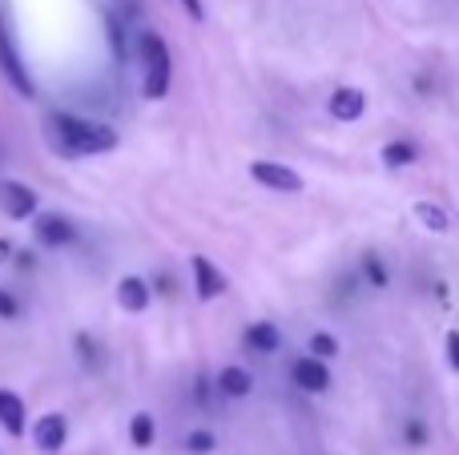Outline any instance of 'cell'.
<instances>
[{
    "label": "cell",
    "instance_id": "1",
    "mask_svg": "<svg viewBox=\"0 0 459 455\" xmlns=\"http://www.w3.org/2000/svg\"><path fill=\"white\" fill-rule=\"evenodd\" d=\"M48 133H53V150L65 158H93V153L117 150V129L101 125V121L73 117V113H53Z\"/></svg>",
    "mask_w": 459,
    "mask_h": 455
},
{
    "label": "cell",
    "instance_id": "2",
    "mask_svg": "<svg viewBox=\"0 0 459 455\" xmlns=\"http://www.w3.org/2000/svg\"><path fill=\"white\" fill-rule=\"evenodd\" d=\"M137 53H142V69H145V97L150 101H161L169 93V77H174V56H169V45L158 37V32H142L137 37Z\"/></svg>",
    "mask_w": 459,
    "mask_h": 455
},
{
    "label": "cell",
    "instance_id": "3",
    "mask_svg": "<svg viewBox=\"0 0 459 455\" xmlns=\"http://www.w3.org/2000/svg\"><path fill=\"white\" fill-rule=\"evenodd\" d=\"M0 73H4V81H8V85H13L21 97H32V93H37V85H32V77H29V69H24L21 53H16L13 37H8L4 21H0Z\"/></svg>",
    "mask_w": 459,
    "mask_h": 455
},
{
    "label": "cell",
    "instance_id": "4",
    "mask_svg": "<svg viewBox=\"0 0 459 455\" xmlns=\"http://www.w3.org/2000/svg\"><path fill=\"white\" fill-rule=\"evenodd\" d=\"M250 177L274 193H299L302 190V174H294V169L282 166V161H250Z\"/></svg>",
    "mask_w": 459,
    "mask_h": 455
},
{
    "label": "cell",
    "instance_id": "5",
    "mask_svg": "<svg viewBox=\"0 0 459 455\" xmlns=\"http://www.w3.org/2000/svg\"><path fill=\"white\" fill-rule=\"evenodd\" d=\"M0 214L24 222V218L37 214V190L24 182H0Z\"/></svg>",
    "mask_w": 459,
    "mask_h": 455
},
{
    "label": "cell",
    "instance_id": "6",
    "mask_svg": "<svg viewBox=\"0 0 459 455\" xmlns=\"http://www.w3.org/2000/svg\"><path fill=\"white\" fill-rule=\"evenodd\" d=\"M190 270H194V290H198L202 303H210V298L226 295V274L218 270V266L210 262L206 254H194V258H190Z\"/></svg>",
    "mask_w": 459,
    "mask_h": 455
},
{
    "label": "cell",
    "instance_id": "7",
    "mask_svg": "<svg viewBox=\"0 0 459 455\" xmlns=\"http://www.w3.org/2000/svg\"><path fill=\"white\" fill-rule=\"evenodd\" d=\"M290 375H294V383H299L302 391H310V395H323L326 387H331V371H326V363L315 359V355H307V359L294 363Z\"/></svg>",
    "mask_w": 459,
    "mask_h": 455
},
{
    "label": "cell",
    "instance_id": "8",
    "mask_svg": "<svg viewBox=\"0 0 459 455\" xmlns=\"http://www.w3.org/2000/svg\"><path fill=\"white\" fill-rule=\"evenodd\" d=\"M32 234H37L40 246H69L73 242V222L61 214H37V222H32Z\"/></svg>",
    "mask_w": 459,
    "mask_h": 455
},
{
    "label": "cell",
    "instance_id": "9",
    "mask_svg": "<svg viewBox=\"0 0 459 455\" xmlns=\"http://www.w3.org/2000/svg\"><path fill=\"white\" fill-rule=\"evenodd\" d=\"M65 440H69V424H65V416H45V419H37V427H32V443H37L40 451H61L65 448Z\"/></svg>",
    "mask_w": 459,
    "mask_h": 455
},
{
    "label": "cell",
    "instance_id": "10",
    "mask_svg": "<svg viewBox=\"0 0 459 455\" xmlns=\"http://www.w3.org/2000/svg\"><path fill=\"white\" fill-rule=\"evenodd\" d=\"M363 113H367V93L363 89L342 85V89H334L331 93V117L334 121H359Z\"/></svg>",
    "mask_w": 459,
    "mask_h": 455
},
{
    "label": "cell",
    "instance_id": "11",
    "mask_svg": "<svg viewBox=\"0 0 459 455\" xmlns=\"http://www.w3.org/2000/svg\"><path fill=\"white\" fill-rule=\"evenodd\" d=\"M150 298H153V290H150V282L145 279H121L117 282V306L121 311H129V314H142L145 306H150Z\"/></svg>",
    "mask_w": 459,
    "mask_h": 455
},
{
    "label": "cell",
    "instance_id": "12",
    "mask_svg": "<svg viewBox=\"0 0 459 455\" xmlns=\"http://www.w3.org/2000/svg\"><path fill=\"white\" fill-rule=\"evenodd\" d=\"M0 427L8 435H24V427H29V411L16 391H0Z\"/></svg>",
    "mask_w": 459,
    "mask_h": 455
},
{
    "label": "cell",
    "instance_id": "13",
    "mask_svg": "<svg viewBox=\"0 0 459 455\" xmlns=\"http://www.w3.org/2000/svg\"><path fill=\"white\" fill-rule=\"evenodd\" d=\"M218 391L230 395V399H246L254 391V375L246 367H222L218 371Z\"/></svg>",
    "mask_w": 459,
    "mask_h": 455
},
{
    "label": "cell",
    "instance_id": "14",
    "mask_svg": "<svg viewBox=\"0 0 459 455\" xmlns=\"http://www.w3.org/2000/svg\"><path fill=\"white\" fill-rule=\"evenodd\" d=\"M278 343H282V335H278L274 322H250V331H246V347H254L258 355L278 351Z\"/></svg>",
    "mask_w": 459,
    "mask_h": 455
},
{
    "label": "cell",
    "instance_id": "15",
    "mask_svg": "<svg viewBox=\"0 0 459 455\" xmlns=\"http://www.w3.org/2000/svg\"><path fill=\"white\" fill-rule=\"evenodd\" d=\"M415 218H420L423 230H431V234H447V230H452V218H447L439 206H431V202H415Z\"/></svg>",
    "mask_w": 459,
    "mask_h": 455
},
{
    "label": "cell",
    "instance_id": "16",
    "mask_svg": "<svg viewBox=\"0 0 459 455\" xmlns=\"http://www.w3.org/2000/svg\"><path fill=\"white\" fill-rule=\"evenodd\" d=\"M129 440H134V448H150V443L158 440V427H153V416L137 411V416L129 419Z\"/></svg>",
    "mask_w": 459,
    "mask_h": 455
},
{
    "label": "cell",
    "instance_id": "17",
    "mask_svg": "<svg viewBox=\"0 0 459 455\" xmlns=\"http://www.w3.org/2000/svg\"><path fill=\"white\" fill-rule=\"evenodd\" d=\"M415 158H420V150H415L411 142H391V145H383V166H391V169L411 166Z\"/></svg>",
    "mask_w": 459,
    "mask_h": 455
},
{
    "label": "cell",
    "instance_id": "18",
    "mask_svg": "<svg viewBox=\"0 0 459 455\" xmlns=\"http://www.w3.org/2000/svg\"><path fill=\"white\" fill-rule=\"evenodd\" d=\"M310 355H315V359H334V355H339V339L334 335H326V331H318V335H310Z\"/></svg>",
    "mask_w": 459,
    "mask_h": 455
},
{
    "label": "cell",
    "instance_id": "19",
    "mask_svg": "<svg viewBox=\"0 0 459 455\" xmlns=\"http://www.w3.org/2000/svg\"><path fill=\"white\" fill-rule=\"evenodd\" d=\"M214 448H218L214 432H190L186 435V451H194V455H210Z\"/></svg>",
    "mask_w": 459,
    "mask_h": 455
},
{
    "label": "cell",
    "instance_id": "20",
    "mask_svg": "<svg viewBox=\"0 0 459 455\" xmlns=\"http://www.w3.org/2000/svg\"><path fill=\"white\" fill-rule=\"evenodd\" d=\"M363 274H367V282H371L375 290L387 287V266H383L375 254H367V258H363Z\"/></svg>",
    "mask_w": 459,
    "mask_h": 455
},
{
    "label": "cell",
    "instance_id": "21",
    "mask_svg": "<svg viewBox=\"0 0 459 455\" xmlns=\"http://www.w3.org/2000/svg\"><path fill=\"white\" fill-rule=\"evenodd\" d=\"M403 435H407V443H411V448H423V443H428V427H423V419H407Z\"/></svg>",
    "mask_w": 459,
    "mask_h": 455
},
{
    "label": "cell",
    "instance_id": "22",
    "mask_svg": "<svg viewBox=\"0 0 459 455\" xmlns=\"http://www.w3.org/2000/svg\"><path fill=\"white\" fill-rule=\"evenodd\" d=\"M77 351H81V363H85V367H97V343L89 335H77Z\"/></svg>",
    "mask_w": 459,
    "mask_h": 455
},
{
    "label": "cell",
    "instance_id": "23",
    "mask_svg": "<svg viewBox=\"0 0 459 455\" xmlns=\"http://www.w3.org/2000/svg\"><path fill=\"white\" fill-rule=\"evenodd\" d=\"M109 40H113V56H117V61H126V40H121L117 16H109Z\"/></svg>",
    "mask_w": 459,
    "mask_h": 455
},
{
    "label": "cell",
    "instance_id": "24",
    "mask_svg": "<svg viewBox=\"0 0 459 455\" xmlns=\"http://www.w3.org/2000/svg\"><path fill=\"white\" fill-rule=\"evenodd\" d=\"M444 347H447V363H452V371H459V331H447Z\"/></svg>",
    "mask_w": 459,
    "mask_h": 455
},
{
    "label": "cell",
    "instance_id": "25",
    "mask_svg": "<svg viewBox=\"0 0 459 455\" xmlns=\"http://www.w3.org/2000/svg\"><path fill=\"white\" fill-rule=\"evenodd\" d=\"M21 314V306H16V298L8 295V290H0V319H16Z\"/></svg>",
    "mask_w": 459,
    "mask_h": 455
},
{
    "label": "cell",
    "instance_id": "26",
    "mask_svg": "<svg viewBox=\"0 0 459 455\" xmlns=\"http://www.w3.org/2000/svg\"><path fill=\"white\" fill-rule=\"evenodd\" d=\"M182 8L190 13V21H206V8H202V0H182Z\"/></svg>",
    "mask_w": 459,
    "mask_h": 455
},
{
    "label": "cell",
    "instance_id": "27",
    "mask_svg": "<svg viewBox=\"0 0 459 455\" xmlns=\"http://www.w3.org/2000/svg\"><path fill=\"white\" fill-rule=\"evenodd\" d=\"M8 254H13V242L0 238V262H8Z\"/></svg>",
    "mask_w": 459,
    "mask_h": 455
}]
</instances>
